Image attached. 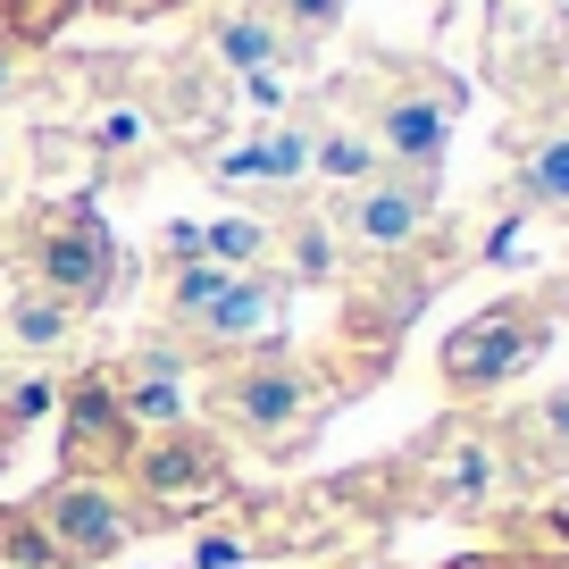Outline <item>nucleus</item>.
Instances as JSON below:
<instances>
[{"instance_id": "0eeeda50", "label": "nucleus", "mask_w": 569, "mask_h": 569, "mask_svg": "<svg viewBox=\"0 0 569 569\" xmlns=\"http://www.w3.org/2000/svg\"><path fill=\"white\" fill-rule=\"evenodd\" d=\"M519 193H528L536 210H569V126L545 134L528 160H519Z\"/></svg>"}, {"instance_id": "20e7f679", "label": "nucleus", "mask_w": 569, "mask_h": 569, "mask_svg": "<svg viewBox=\"0 0 569 569\" xmlns=\"http://www.w3.org/2000/svg\"><path fill=\"white\" fill-rule=\"evenodd\" d=\"M184 302L210 319V336H268L277 327V302H268V284H227V277H184L177 284Z\"/></svg>"}, {"instance_id": "7ed1b4c3", "label": "nucleus", "mask_w": 569, "mask_h": 569, "mask_svg": "<svg viewBox=\"0 0 569 569\" xmlns=\"http://www.w3.org/2000/svg\"><path fill=\"white\" fill-rule=\"evenodd\" d=\"M343 227H352L360 243H377V251L410 243V234L427 227V177H377V184H360V193L343 201Z\"/></svg>"}, {"instance_id": "9d476101", "label": "nucleus", "mask_w": 569, "mask_h": 569, "mask_svg": "<svg viewBox=\"0 0 569 569\" xmlns=\"http://www.w3.org/2000/svg\"><path fill=\"white\" fill-rule=\"evenodd\" d=\"M293 402H302V386H293V377H260V386H251L243 393V410H251V419H284V410H293Z\"/></svg>"}, {"instance_id": "f03ea898", "label": "nucleus", "mask_w": 569, "mask_h": 569, "mask_svg": "<svg viewBox=\"0 0 569 569\" xmlns=\"http://www.w3.org/2000/svg\"><path fill=\"white\" fill-rule=\"evenodd\" d=\"M495 495H502V445H486V436H445V445L427 452V502H436V511L478 519Z\"/></svg>"}, {"instance_id": "f257e3e1", "label": "nucleus", "mask_w": 569, "mask_h": 569, "mask_svg": "<svg viewBox=\"0 0 569 569\" xmlns=\"http://www.w3.org/2000/svg\"><path fill=\"white\" fill-rule=\"evenodd\" d=\"M552 343V319L536 302H502V310H478L461 336H445V377L461 393H486L502 377H519L536 352Z\"/></svg>"}, {"instance_id": "39448f33", "label": "nucleus", "mask_w": 569, "mask_h": 569, "mask_svg": "<svg viewBox=\"0 0 569 569\" xmlns=\"http://www.w3.org/2000/svg\"><path fill=\"white\" fill-rule=\"evenodd\" d=\"M445 134H452V101H393L386 118H377V151L410 160L419 177L445 160Z\"/></svg>"}, {"instance_id": "1a4fd4ad", "label": "nucleus", "mask_w": 569, "mask_h": 569, "mask_svg": "<svg viewBox=\"0 0 569 569\" xmlns=\"http://www.w3.org/2000/svg\"><path fill=\"white\" fill-rule=\"evenodd\" d=\"M227 59L251 68V76H268L277 68V34H268V26H227Z\"/></svg>"}, {"instance_id": "9b49d317", "label": "nucleus", "mask_w": 569, "mask_h": 569, "mask_svg": "<svg viewBox=\"0 0 569 569\" xmlns=\"http://www.w3.org/2000/svg\"><path fill=\"white\" fill-rule=\"evenodd\" d=\"M201 251H218V260H251V251H260V227H251V218H227V227L201 234Z\"/></svg>"}, {"instance_id": "6e6552de", "label": "nucleus", "mask_w": 569, "mask_h": 569, "mask_svg": "<svg viewBox=\"0 0 569 569\" xmlns=\"http://www.w3.org/2000/svg\"><path fill=\"white\" fill-rule=\"evenodd\" d=\"M319 168H327V177H352V184H369V177H377V142L336 134V142H319Z\"/></svg>"}, {"instance_id": "423d86ee", "label": "nucleus", "mask_w": 569, "mask_h": 569, "mask_svg": "<svg viewBox=\"0 0 569 569\" xmlns=\"http://www.w3.org/2000/svg\"><path fill=\"white\" fill-rule=\"evenodd\" d=\"M511 445H519V469H528V478H569V386L545 393L536 410H519Z\"/></svg>"}, {"instance_id": "f8f14e48", "label": "nucleus", "mask_w": 569, "mask_h": 569, "mask_svg": "<svg viewBox=\"0 0 569 569\" xmlns=\"http://www.w3.org/2000/svg\"><path fill=\"white\" fill-rule=\"evenodd\" d=\"M284 9H293L302 26H336L343 18V0H284Z\"/></svg>"}]
</instances>
